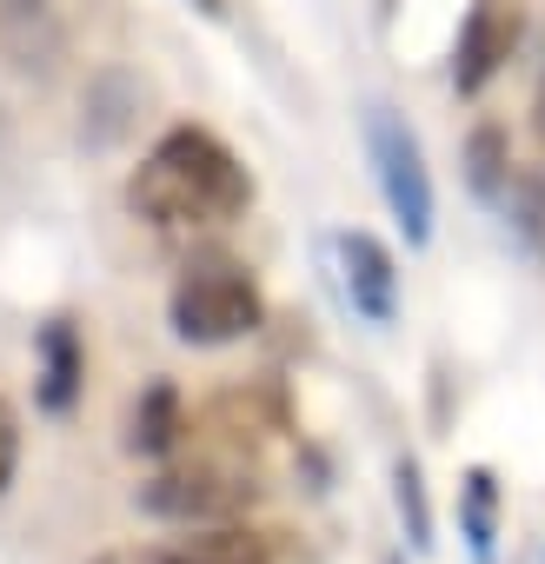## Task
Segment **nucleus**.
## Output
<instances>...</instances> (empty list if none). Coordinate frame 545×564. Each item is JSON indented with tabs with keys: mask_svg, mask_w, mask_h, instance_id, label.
Segmentation results:
<instances>
[{
	"mask_svg": "<svg viewBox=\"0 0 545 564\" xmlns=\"http://www.w3.org/2000/svg\"><path fill=\"white\" fill-rule=\"evenodd\" d=\"M180 432H186L180 392H173V379H153V386L140 392V405H133V425H127V452H140V458H167V452L180 445Z\"/></svg>",
	"mask_w": 545,
	"mask_h": 564,
	"instance_id": "1a4fd4ad",
	"label": "nucleus"
},
{
	"mask_svg": "<svg viewBox=\"0 0 545 564\" xmlns=\"http://www.w3.org/2000/svg\"><path fill=\"white\" fill-rule=\"evenodd\" d=\"M459 518H466L472 557L492 564V538H499V485H492V471H466V485H459Z\"/></svg>",
	"mask_w": 545,
	"mask_h": 564,
	"instance_id": "9d476101",
	"label": "nucleus"
},
{
	"mask_svg": "<svg viewBox=\"0 0 545 564\" xmlns=\"http://www.w3.org/2000/svg\"><path fill=\"white\" fill-rule=\"evenodd\" d=\"M81 372H87V352H81L74 319H47L41 326V405L47 412H74Z\"/></svg>",
	"mask_w": 545,
	"mask_h": 564,
	"instance_id": "0eeeda50",
	"label": "nucleus"
},
{
	"mask_svg": "<svg viewBox=\"0 0 545 564\" xmlns=\"http://www.w3.org/2000/svg\"><path fill=\"white\" fill-rule=\"evenodd\" d=\"M393 505H399V518H406V544H413V551H432L426 478H419V465H413V458H399V465H393Z\"/></svg>",
	"mask_w": 545,
	"mask_h": 564,
	"instance_id": "ddd939ff",
	"label": "nucleus"
},
{
	"mask_svg": "<svg viewBox=\"0 0 545 564\" xmlns=\"http://www.w3.org/2000/svg\"><path fill=\"white\" fill-rule=\"evenodd\" d=\"M167 319H173V339H186V346H233V339L259 333L266 300L246 279V265H233V259H193L180 272L173 300H167Z\"/></svg>",
	"mask_w": 545,
	"mask_h": 564,
	"instance_id": "f03ea898",
	"label": "nucleus"
},
{
	"mask_svg": "<svg viewBox=\"0 0 545 564\" xmlns=\"http://www.w3.org/2000/svg\"><path fill=\"white\" fill-rule=\"evenodd\" d=\"M340 286H346V306L366 326L399 319V265L373 232H340Z\"/></svg>",
	"mask_w": 545,
	"mask_h": 564,
	"instance_id": "423d86ee",
	"label": "nucleus"
},
{
	"mask_svg": "<svg viewBox=\"0 0 545 564\" xmlns=\"http://www.w3.org/2000/svg\"><path fill=\"white\" fill-rule=\"evenodd\" d=\"M366 153H373V180H380L406 246H426L432 239V173H426L413 127L393 107H366Z\"/></svg>",
	"mask_w": 545,
	"mask_h": 564,
	"instance_id": "7ed1b4c3",
	"label": "nucleus"
},
{
	"mask_svg": "<svg viewBox=\"0 0 545 564\" xmlns=\"http://www.w3.org/2000/svg\"><path fill=\"white\" fill-rule=\"evenodd\" d=\"M167 564H272V544H266L259 531L220 518V524H200L193 538H180V544L167 551Z\"/></svg>",
	"mask_w": 545,
	"mask_h": 564,
	"instance_id": "6e6552de",
	"label": "nucleus"
},
{
	"mask_svg": "<svg viewBox=\"0 0 545 564\" xmlns=\"http://www.w3.org/2000/svg\"><path fill=\"white\" fill-rule=\"evenodd\" d=\"M186 8H200L206 21H226V14H233V0H186Z\"/></svg>",
	"mask_w": 545,
	"mask_h": 564,
	"instance_id": "dca6fc26",
	"label": "nucleus"
},
{
	"mask_svg": "<svg viewBox=\"0 0 545 564\" xmlns=\"http://www.w3.org/2000/svg\"><path fill=\"white\" fill-rule=\"evenodd\" d=\"M505 173H512V147H505V133H499V127H479V133L466 140V186L492 206L499 186H505Z\"/></svg>",
	"mask_w": 545,
	"mask_h": 564,
	"instance_id": "9b49d317",
	"label": "nucleus"
},
{
	"mask_svg": "<svg viewBox=\"0 0 545 564\" xmlns=\"http://www.w3.org/2000/svg\"><path fill=\"white\" fill-rule=\"evenodd\" d=\"M94 564H167V551H140V544H120V551H100Z\"/></svg>",
	"mask_w": 545,
	"mask_h": 564,
	"instance_id": "2eb2a0df",
	"label": "nucleus"
},
{
	"mask_svg": "<svg viewBox=\"0 0 545 564\" xmlns=\"http://www.w3.org/2000/svg\"><path fill=\"white\" fill-rule=\"evenodd\" d=\"M492 206L505 213V226H519V239H538V226H545V180L512 160V173H505V186H499Z\"/></svg>",
	"mask_w": 545,
	"mask_h": 564,
	"instance_id": "f8f14e48",
	"label": "nucleus"
},
{
	"mask_svg": "<svg viewBox=\"0 0 545 564\" xmlns=\"http://www.w3.org/2000/svg\"><path fill=\"white\" fill-rule=\"evenodd\" d=\"M246 199H253L246 166L206 127L160 133V147L127 180V206L153 226H220V219H239Z\"/></svg>",
	"mask_w": 545,
	"mask_h": 564,
	"instance_id": "f257e3e1",
	"label": "nucleus"
},
{
	"mask_svg": "<svg viewBox=\"0 0 545 564\" xmlns=\"http://www.w3.org/2000/svg\"><path fill=\"white\" fill-rule=\"evenodd\" d=\"M525 41V14H519V0H479V8L466 14L459 28V61H452V87L459 94H479Z\"/></svg>",
	"mask_w": 545,
	"mask_h": 564,
	"instance_id": "39448f33",
	"label": "nucleus"
},
{
	"mask_svg": "<svg viewBox=\"0 0 545 564\" xmlns=\"http://www.w3.org/2000/svg\"><path fill=\"white\" fill-rule=\"evenodd\" d=\"M253 498L259 485L246 478V465H226V458H193L140 485V511L173 518V524H220V518H239Z\"/></svg>",
	"mask_w": 545,
	"mask_h": 564,
	"instance_id": "20e7f679",
	"label": "nucleus"
},
{
	"mask_svg": "<svg viewBox=\"0 0 545 564\" xmlns=\"http://www.w3.org/2000/svg\"><path fill=\"white\" fill-rule=\"evenodd\" d=\"M532 133H538V147H545V87L532 94Z\"/></svg>",
	"mask_w": 545,
	"mask_h": 564,
	"instance_id": "f3484780",
	"label": "nucleus"
},
{
	"mask_svg": "<svg viewBox=\"0 0 545 564\" xmlns=\"http://www.w3.org/2000/svg\"><path fill=\"white\" fill-rule=\"evenodd\" d=\"M14 471H21V412L0 399V491L14 485Z\"/></svg>",
	"mask_w": 545,
	"mask_h": 564,
	"instance_id": "4468645a",
	"label": "nucleus"
}]
</instances>
